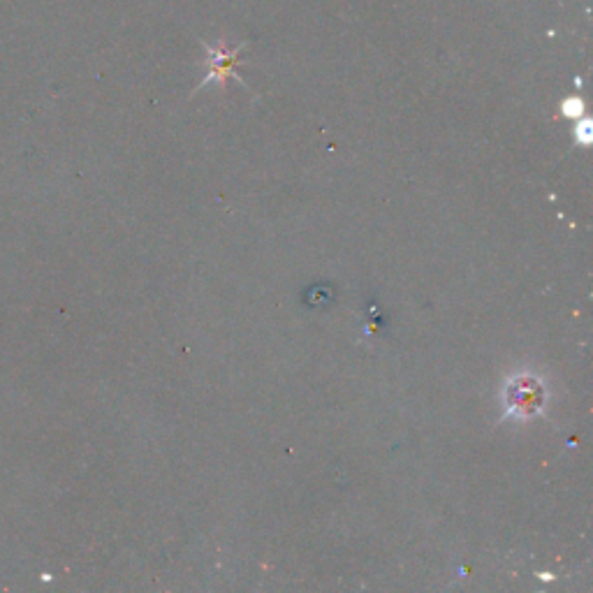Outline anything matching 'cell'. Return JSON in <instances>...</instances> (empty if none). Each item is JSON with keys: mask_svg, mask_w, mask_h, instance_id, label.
<instances>
[{"mask_svg": "<svg viewBox=\"0 0 593 593\" xmlns=\"http://www.w3.org/2000/svg\"><path fill=\"white\" fill-rule=\"evenodd\" d=\"M549 390L543 376L538 373L519 371L505 380L501 401H503V420H531L545 413Z\"/></svg>", "mask_w": 593, "mask_h": 593, "instance_id": "6da1fadb", "label": "cell"}, {"mask_svg": "<svg viewBox=\"0 0 593 593\" xmlns=\"http://www.w3.org/2000/svg\"><path fill=\"white\" fill-rule=\"evenodd\" d=\"M209 54H211V72L207 77H204L202 86H207L211 82H225L230 75H234V63H237V54L239 49L228 51V49H214L209 47ZM241 82L239 75H234Z\"/></svg>", "mask_w": 593, "mask_h": 593, "instance_id": "7a4b0ae2", "label": "cell"}, {"mask_svg": "<svg viewBox=\"0 0 593 593\" xmlns=\"http://www.w3.org/2000/svg\"><path fill=\"white\" fill-rule=\"evenodd\" d=\"M582 100H577V98H570L566 105H563V114L566 116H580L582 114Z\"/></svg>", "mask_w": 593, "mask_h": 593, "instance_id": "3957f363", "label": "cell"}]
</instances>
